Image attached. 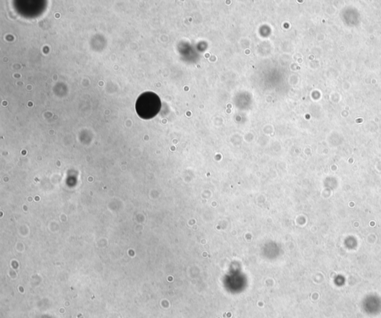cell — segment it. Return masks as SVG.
Returning a JSON list of instances; mask_svg holds the SVG:
<instances>
[{"label": "cell", "mask_w": 381, "mask_h": 318, "mask_svg": "<svg viewBox=\"0 0 381 318\" xmlns=\"http://www.w3.org/2000/svg\"><path fill=\"white\" fill-rule=\"evenodd\" d=\"M154 102V100L150 97V94L146 93L141 95L136 101V112L142 118H147V112L154 108V106L150 105Z\"/></svg>", "instance_id": "cell-1"}]
</instances>
